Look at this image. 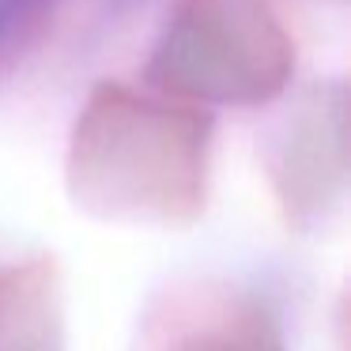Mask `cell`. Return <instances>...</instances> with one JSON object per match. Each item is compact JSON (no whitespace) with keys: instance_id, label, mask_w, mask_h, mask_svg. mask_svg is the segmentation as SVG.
<instances>
[{"instance_id":"1","label":"cell","mask_w":351,"mask_h":351,"mask_svg":"<svg viewBox=\"0 0 351 351\" xmlns=\"http://www.w3.org/2000/svg\"><path fill=\"white\" fill-rule=\"evenodd\" d=\"M34 4H38V0H0V38H4L12 27L23 23L34 12Z\"/></svg>"}]
</instances>
